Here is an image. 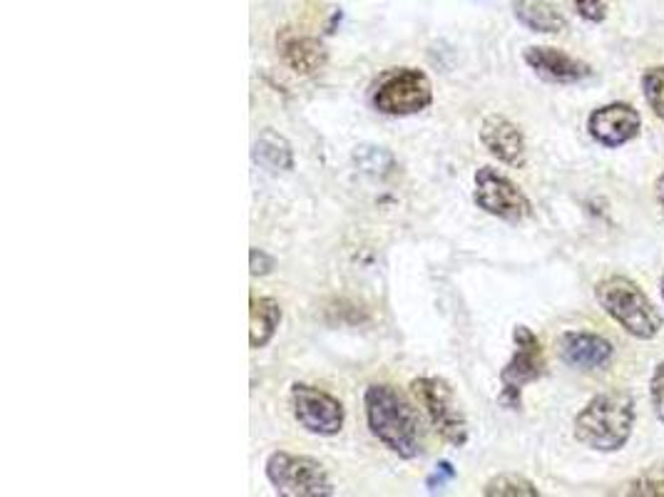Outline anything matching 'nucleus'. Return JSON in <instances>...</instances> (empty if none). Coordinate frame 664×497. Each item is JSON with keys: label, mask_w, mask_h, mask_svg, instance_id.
<instances>
[{"label": "nucleus", "mask_w": 664, "mask_h": 497, "mask_svg": "<svg viewBox=\"0 0 664 497\" xmlns=\"http://www.w3.org/2000/svg\"><path fill=\"white\" fill-rule=\"evenodd\" d=\"M363 410L373 438H379L391 453L404 461H414L424 453L420 418L398 388L389 383H373L363 393Z\"/></svg>", "instance_id": "1"}, {"label": "nucleus", "mask_w": 664, "mask_h": 497, "mask_svg": "<svg viewBox=\"0 0 664 497\" xmlns=\"http://www.w3.org/2000/svg\"><path fill=\"white\" fill-rule=\"evenodd\" d=\"M634 426V403L622 393L595 396L575 418V438L579 443L612 453L628 443Z\"/></svg>", "instance_id": "2"}, {"label": "nucleus", "mask_w": 664, "mask_h": 497, "mask_svg": "<svg viewBox=\"0 0 664 497\" xmlns=\"http://www.w3.org/2000/svg\"><path fill=\"white\" fill-rule=\"evenodd\" d=\"M607 316H612L634 339L650 341L662 331V316L648 294L628 276H607L595 289Z\"/></svg>", "instance_id": "3"}, {"label": "nucleus", "mask_w": 664, "mask_h": 497, "mask_svg": "<svg viewBox=\"0 0 664 497\" xmlns=\"http://www.w3.org/2000/svg\"><path fill=\"white\" fill-rule=\"evenodd\" d=\"M265 473L279 495L286 497H326L334 495L329 473L319 461L308 455H294L277 450L267 458Z\"/></svg>", "instance_id": "4"}, {"label": "nucleus", "mask_w": 664, "mask_h": 497, "mask_svg": "<svg viewBox=\"0 0 664 497\" xmlns=\"http://www.w3.org/2000/svg\"><path fill=\"white\" fill-rule=\"evenodd\" d=\"M410 388L424 406L428 420L434 423L436 433L453 448H463L468 443V423L453 388L436 376H420L410 383Z\"/></svg>", "instance_id": "5"}, {"label": "nucleus", "mask_w": 664, "mask_h": 497, "mask_svg": "<svg viewBox=\"0 0 664 497\" xmlns=\"http://www.w3.org/2000/svg\"><path fill=\"white\" fill-rule=\"evenodd\" d=\"M434 102V86L426 72L416 68H398L389 72L373 92V108L383 115L406 117L426 110Z\"/></svg>", "instance_id": "6"}, {"label": "nucleus", "mask_w": 664, "mask_h": 497, "mask_svg": "<svg viewBox=\"0 0 664 497\" xmlns=\"http://www.w3.org/2000/svg\"><path fill=\"white\" fill-rule=\"evenodd\" d=\"M513 341H516V353H513V359L500 373V403H505L508 408H518L520 391L545 373V353H542L538 336L528 326H518L516 334H513Z\"/></svg>", "instance_id": "7"}, {"label": "nucleus", "mask_w": 664, "mask_h": 497, "mask_svg": "<svg viewBox=\"0 0 664 497\" xmlns=\"http://www.w3.org/2000/svg\"><path fill=\"white\" fill-rule=\"evenodd\" d=\"M475 204L483 212L493 214V217L505 222H520L530 217L532 206L520 187L510 180V177L500 174L493 167H481L475 172Z\"/></svg>", "instance_id": "8"}, {"label": "nucleus", "mask_w": 664, "mask_h": 497, "mask_svg": "<svg viewBox=\"0 0 664 497\" xmlns=\"http://www.w3.org/2000/svg\"><path fill=\"white\" fill-rule=\"evenodd\" d=\"M292 408L299 426L314 436H336L344 428L346 410L339 398L308 383H294L292 386Z\"/></svg>", "instance_id": "9"}, {"label": "nucleus", "mask_w": 664, "mask_h": 497, "mask_svg": "<svg viewBox=\"0 0 664 497\" xmlns=\"http://www.w3.org/2000/svg\"><path fill=\"white\" fill-rule=\"evenodd\" d=\"M642 127L640 112L632 105H622V102H612V105L597 108L590 120H587V129L605 147H620L630 139L638 137Z\"/></svg>", "instance_id": "10"}, {"label": "nucleus", "mask_w": 664, "mask_h": 497, "mask_svg": "<svg viewBox=\"0 0 664 497\" xmlns=\"http://www.w3.org/2000/svg\"><path fill=\"white\" fill-rule=\"evenodd\" d=\"M526 63L536 70L538 78L548 82H560V86H570V82H579L590 78V65L573 58L558 48H545V45H532L526 50Z\"/></svg>", "instance_id": "11"}, {"label": "nucleus", "mask_w": 664, "mask_h": 497, "mask_svg": "<svg viewBox=\"0 0 664 497\" xmlns=\"http://www.w3.org/2000/svg\"><path fill=\"white\" fill-rule=\"evenodd\" d=\"M612 343L597 334L567 331L560 336V359L575 369H605L612 361Z\"/></svg>", "instance_id": "12"}, {"label": "nucleus", "mask_w": 664, "mask_h": 497, "mask_svg": "<svg viewBox=\"0 0 664 497\" xmlns=\"http://www.w3.org/2000/svg\"><path fill=\"white\" fill-rule=\"evenodd\" d=\"M481 143L493 157L510 167H520L526 159V139H522L520 127L503 115L485 117L481 127Z\"/></svg>", "instance_id": "13"}, {"label": "nucleus", "mask_w": 664, "mask_h": 497, "mask_svg": "<svg viewBox=\"0 0 664 497\" xmlns=\"http://www.w3.org/2000/svg\"><path fill=\"white\" fill-rule=\"evenodd\" d=\"M277 48L282 53L284 63L299 75H314L319 72L326 65V48L316 41V37H308L292 31V27H284L277 37Z\"/></svg>", "instance_id": "14"}, {"label": "nucleus", "mask_w": 664, "mask_h": 497, "mask_svg": "<svg viewBox=\"0 0 664 497\" xmlns=\"http://www.w3.org/2000/svg\"><path fill=\"white\" fill-rule=\"evenodd\" d=\"M282 324V306L271 296H251L249 312V346L251 349H265L274 339L277 328Z\"/></svg>", "instance_id": "15"}, {"label": "nucleus", "mask_w": 664, "mask_h": 497, "mask_svg": "<svg viewBox=\"0 0 664 497\" xmlns=\"http://www.w3.org/2000/svg\"><path fill=\"white\" fill-rule=\"evenodd\" d=\"M513 11L532 33H560L567 25L565 15L550 0H516Z\"/></svg>", "instance_id": "16"}, {"label": "nucleus", "mask_w": 664, "mask_h": 497, "mask_svg": "<svg viewBox=\"0 0 664 497\" xmlns=\"http://www.w3.org/2000/svg\"><path fill=\"white\" fill-rule=\"evenodd\" d=\"M255 162L265 167L269 172H289L294 170V153L292 145L274 129H265L255 143Z\"/></svg>", "instance_id": "17"}, {"label": "nucleus", "mask_w": 664, "mask_h": 497, "mask_svg": "<svg viewBox=\"0 0 664 497\" xmlns=\"http://www.w3.org/2000/svg\"><path fill=\"white\" fill-rule=\"evenodd\" d=\"M483 495H516V497H538V487L520 475H498L483 487Z\"/></svg>", "instance_id": "18"}, {"label": "nucleus", "mask_w": 664, "mask_h": 497, "mask_svg": "<svg viewBox=\"0 0 664 497\" xmlns=\"http://www.w3.org/2000/svg\"><path fill=\"white\" fill-rule=\"evenodd\" d=\"M642 90L654 117L664 120V68H650L642 75Z\"/></svg>", "instance_id": "19"}, {"label": "nucleus", "mask_w": 664, "mask_h": 497, "mask_svg": "<svg viewBox=\"0 0 664 497\" xmlns=\"http://www.w3.org/2000/svg\"><path fill=\"white\" fill-rule=\"evenodd\" d=\"M630 495H664V467H650V471L630 487Z\"/></svg>", "instance_id": "20"}, {"label": "nucleus", "mask_w": 664, "mask_h": 497, "mask_svg": "<svg viewBox=\"0 0 664 497\" xmlns=\"http://www.w3.org/2000/svg\"><path fill=\"white\" fill-rule=\"evenodd\" d=\"M577 13L590 23H603L607 15V0H573Z\"/></svg>", "instance_id": "21"}, {"label": "nucleus", "mask_w": 664, "mask_h": 497, "mask_svg": "<svg viewBox=\"0 0 664 497\" xmlns=\"http://www.w3.org/2000/svg\"><path fill=\"white\" fill-rule=\"evenodd\" d=\"M650 393H652V408H654V416H657L662 423H664V363H660L657 369H654V376H652V386H650Z\"/></svg>", "instance_id": "22"}, {"label": "nucleus", "mask_w": 664, "mask_h": 497, "mask_svg": "<svg viewBox=\"0 0 664 497\" xmlns=\"http://www.w3.org/2000/svg\"><path fill=\"white\" fill-rule=\"evenodd\" d=\"M455 477V471H453V465L451 463H441L438 465V471L428 477L426 481V487H428V493H436V490H443V487L451 483Z\"/></svg>", "instance_id": "23"}, {"label": "nucleus", "mask_w": 664, "mask_h": 497, "mask_svg": "<svg viewBox=\"0 0 664 497\" xmlns=\"http://www.w3.org/2000/svg\"><path fill=\"white\" fill-rule=\"evenodd\" d=\"M249 267H251V274H255V276H265V274H269L271 269H274V259H271L267 251L251 249L249 251Z\"/></svg>", "instance_id": "24"}, {"label": "nucleus", "mask_w": 664, "mask_h": 497, "mask_svg": "<svg viewBox=\"0 0 664 497\" xmlns=\"http://www.w3.org/2000/svg\"><path fill=\"white\" fill-rule=\"evenodd\" d=\"M657 200L662 204V212H664V174L657 180Z\"/></svg>", "instance_id": "25"}, {"label": "nucleus", "mask_w": 664, "mask_h": 497, "mask_svg": "<svg viewBox=\"0 0 664 497\" xmlns=\"http://www.w3.org/2000/svg\"><path fill=\"white\" fill-rule=\"evenodd\" d=\"M662 296H664V276H662Z\"/></svg>", "instance_id": "26"}]
</instances>
